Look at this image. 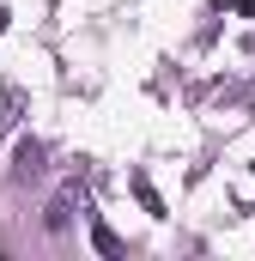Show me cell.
Segmentation results:
<instances>
[{
  "mask_svg": "<svg viewBox=\"0 0 255 261\" xmlns=\"http://www.w3.org/2000/svg\"><path fill=\"white\" fill-rule=\"evenodd\" d=\"M6 24H12V12H6V6H0V31H6Z\"/></svg>",
  "mask_w": 255,
  "mask_h": 261,
  "instance_id": "3",
  "label": "cell"
},
{
  "mask_svg": "<svg viewBox=\"0 0 255 261\" xmlns=\"http://www.w3.org/2000/svg\"><path fill=\"white\" fill-rule=\"evenodd\" d=\"M128 182H134V195H140V206H146V213H152V219H164V200L152 195V182H146V176H140V170H134V176H128Z\"/></svg>",
  "mask_w": 255,
  "mask_h": 261,
  "instance_id": "1",
  "label": "cell"
},
{
  "mask_svg": "<svg viewBox=\"0 0 255 261\" xmlns=\"http://www.w3.org/2000/svg\"><path fill=\"white\" fill-rule=\"evenodd\" d=\"M91 243H97V249H104V255H116V249H122V243H116V231H104V225H97V231H91Z\"/></svg>",
  "mask_w": 255,
  "mask_h": 261,
  "instance_id": "2",
  "label": "cell"
}]
</instances>
